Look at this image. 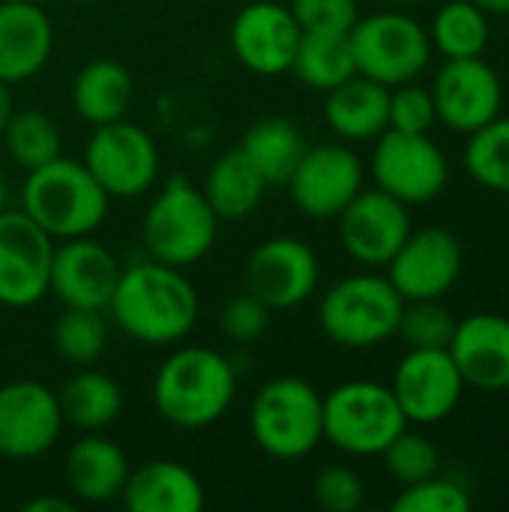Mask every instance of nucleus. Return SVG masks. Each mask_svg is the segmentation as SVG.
Returning a JSON list of instances; mask_svg holds the SVG:
<instances>
[{"instance_id": "8", "label": "nucleus", "mask_w": 509, "mask_h": 512, "mask_svg": "<svg viewBox=\"0 0 509 512\" xmlns=\"http://www.w3.org/2000/svg\"><path fill=\"white\" fill-rule=\"evenodd\" d=\"M348 36L357 75H366L384 87L417 81L432 60L429 27L408 12L387 9L357 18Z\"/></svg>"}, {"instance_id": "20", "label": "nucleus", "mask_w": 509, "mask_h": 512, "mask_svg": "<svg viewBox=\"0 0 509 512\" xmlns=\"http://www.w3.org/2000/svg\"><path fill=\"white\" fill-rule=\"evenodd\" d=\"M120 273L123 267L114 258V252L93 240V234L60 240V246L54 243L48 294H54L63 306L105 312L114 297Z\"/></svg>"}, {"instance_id": "43", "label": "nucleus", "mask_w": 509, "mask_h": 512, "mask_svg": "<svg viewBox=\"0 0 509 512\" xmlns=\"http://www.w3.org/2000/svg\"><path fill=\"white\" fill-rule=\"evenodd\" d=\"M12 111H15L12 87L0 81V138H3V129H6V123H9V117H12Z\"/></svg>"}, {"instance_id": "21", "label": "nucleus", "mask_w": 509, "mask_h": 512, "mask_svg": "<svg viewBox=\"0 0 509 512\" xmlns=\"http://www.w3.org/2000/svg\"><path fill=\"white\" fill-rule=\"evenodd\" d=\"M465 387L480 393L509 390V318L498 312H474L456 321L447 345Z\"/></svg>"}, {"instance_id": "1", "label": "nucleus", "mask_w": 509, "mask_h": 512, "mask_svg": "<svg viewBox=\"0 0 509 512\" xmlns=\"http://www.w3.org/2000/svg\"><path fill=\"white\" fill-rule=\"evenodd\" d=\"M105 312L129 339L165 348L192 333L201 300L195 282L180 267L147 258L123 267Z\"/></svg>"}, {"instance_id": "24", "label": "nucleus", "mask_w": 509, "mask_h": 512, "mask_svg": "<svg viewBox=\"0 0 509 512\" xmlns=\"http://www.w3.org/2000/svg\"><path fill=\"white\" fill-rule=\"evenodd\" d=\"M132 465L120 444L102 438L99 432H84L75 441L63 462V477L69 492L84 504H108L117 501Z\"/></svg>"}, {"instance_id": "17", "label": "nucleus", "mask_w": 509, "mask_h": 512, "mask_svg": "<svg viewBox=\"0 0 509 512\" xmlns=\"http://www.w3.org/2000/svg\"><path fill=\"white\" fill-rule=\"evenodd\" d=\"M339 243L363 267H387L390 258L402 249L411 228V213L402 201L384 189H360L354 201L336 216Z\"/></svg>"}, {"instance_id": "4", "label": "nucleus", "mask_w": 509, "mask_h": 512, "mask_svg": "<svg viewBox=\"0 0 509 512\" xmlns=\"http://www.w3.org/2000/svg\"><path fill=\"white\" fill-rule=\"evenodd\" d=\"M219 237V216L207 204L201 186L186 174L171 177L147 204L141 219V243L153 261L192 267L210 255Z\"/></svg>"}, {"instance_id": "26", "label": "nucleus", "mask_w": 509, "mask_h": 512, "mask_svg": "<svg viewBox=\"0 0 509 512\" xmlns=\"http://www.w3.org/2000/svg\"><path fill=\"white\" fill-rule=\"evenodd\" d=\"M69 96L75 114L84 123L102 126V123L123 120L129 114L135 99V81L123 63L111 57H96L75 72Z\"/></svg>"}, {"instance_id": "22", "label": "nucleus", "mask_w": 509, "mask_h": 512, "mask_svg": "<svg viewBox=\"0 0 509 512\" xmlns=\"http://www.w3.org/2000/svg\"><path fill=\"white\" fill-rule=\"evenodd\" d=\"M54 51V24L39 3L0 0V81L36 78Z\"/></svg>"}, {"instance_id": "29", "label": "nucleus", "mask_w": 509, "mask_h": 512, "mask_svg": "<svg viewBox=\"0 0 509 512\" xmlns=\"http://www.w3.org/2000/svg\"><path fill=\"white\" fill-rule=\"evenodd\" d=\"M240 150L261 171L267 186H285L306 150V138L294 120L270 114V117L255 120L246 129Z\"/></svg>"}, {"instance_id": "28", "label": "nucleus", "mask_w": 509, "mask_h": 512, "mask_svg": "<svg viewBox=\"0 0 509 512\" xmlns=\"http://www.w3.org/2000/svg\"><path fill=\"white\" fill-rule=\"evenodd\" d=\"M57 402L63 423L81 432H102L123 414L120 384L99 369H81L66 378V384L57 390Z\"/></svg>"}, {"instance_id": "2", "label": "nucleus", "mask_w": 509, "mask_h": 512, "mask_svg": "<svg viewBox=\"0 0 509 512\" xmlns=\"http://www.w3.org/2000/svg\"><path fill=\"white\" fill-rule=\"evenodd\" d=\"M237 396L234 363L204 345H183L171 351L153 378V408L156 414L186 432L207 429L219 423Z\"/></svg>"}, {"instance_id": "10", "label": "nucleus", "mask_w": 509, "mask_h": 512, "mask_svg": "<svg viewBox=\"0 0 509 512\" xmlns=\"http://www.w3.org/2000/svg\"><path fill=\"white\" fill-rule=\"evenodd\" d=\"M369 168L375 186L405 207L435 201L450 183V162L429 132H381Z\"/></svg>"}, {"instance_id": "33", "label": "nucleus", "mask_w": 509, "mask_h": 512, "mask_svg": "<svg viewBox=\"0 0 509 512\" xmlns=\"http://www.w3.org/2000/svg\"><path fill=\"white\" fill-rule=\"evenodd\" d=\"M54 351L69 366H90L108 348V318L102 309L63 306L51 330Z\"/></svg>"}, {"instance_id": "23", "label": "nucleus", "mask_w": 509, "mask_h": 512, "mask_svg": "<svg viewBox=\"0 0 509 512\" xmlns=\"http://www.w3.org/2000/svg\"><path fill=\"white\" fill-rule=\"evenodd\" d=\"M120 501L129 512H201L207 507V489L192 468L153 459L129 471Z\"/></svg>"}, {"instance_id": "25", "label": "nucleus", "mask_w": 509, "mask_h": 512, "mask_svg": "<svg viewBox=\"0 0 509 512\" xmlns=\"http://www.w3.org/2000/svg\"><path fill=\"white\" fill-rule=\"evenodd\" d=\"M324 120L342 141H375L390 129V87L354 75L327 90Z\"/></svg>"}, {"instance_id": "45", "label": "nucleus", "mask_w": 509, "mask_h": 512, "mask_svg": "<svg viewBox=\"0 0 509 512\" xmlns=\"http://www.w3.org/2000/svg\"><path fill=\"white\" fill-rule=\"evenodd\" d=\"M6 210V180H3V174H0V213Z\"/></svg>"}, {"instance_id": "47", "label": "nucleus", "mask_w": 509, "mask_h": 512, "mask_svg": "<svg viewBox=\"0 0 509 512\" xmlns=\"http://www.w3.org/2000/svg\"><path fill=\"white\" fill-rule=\"evenodd\" d=\"M15 3H39V6H42L45 0H15Z\"/></svg>"}, {"instance_id": "15", "label": "nucleus", "mask_w": 509, "mask_h": 512, "mask_svg": "<svg viewBox=\"0 0 509 512\" xmlns=\"http://www.w3.org/2000/svg\"><path fill=\"white\" fill-rule=\"evenodd\" d=\"M438 123L459 135H471L504 108V81L483 57L444 60L432 81Z\"/></svg>"}, {"instance_id": "6", "label": "nucleus", "mask_w": 509, "mask_h": 512, "mask_svg": "<svg viewBox=\"0 0 509 512\" xmlns=\"http://www.w3.org/2000/svg\"><path fill=\"white\" fill-rule=\"evenodd\" d=\"M405 297L387 276L354 273L327 288L318 303V321L330 342L366 351L378 348L399 333Z\"/></svg>"}, {"instance_id": "41", "label": "nucleus", "mask_w": 509, "mask_h": 512, "mask_svg": "<svg viewBox=\"0 0 509 512\" xmlns=\"http://www.w3.org/2000/svg\"><path fill=\"white\" fill-rule=\"evenodd\" d=\"M315 504L324 512H357L366 501V486L357 471L345 465H327L315 477Z\"/></svg>"}, {"instance_id": "14", "label": "nucleus", "mask_w": 509, "mask_h": 512, "mask_svg": "<svg viewBox=\"0 0 509 512\" xmlns=\"http://www.w3.org/2000/svg\"><path fill=\"white\" fill-rule=\"evenodd\" d=\"M366 168L348 144L306 147L288 177L291 201L309 219H336L363 189Z\"/></svg>"}, {"instance_id": "11", "label": "nucleus", "mask_w": 509, "mask_h": 512, "mask_svg": "<svg viewBox=\"0 0 509 512\" xmlns=\"http://www.w3.org/2000/svg\"><path fill=\"white\" fill-rule=\"evenodd\" d=\"M321 282L318 252L300 237L261 240L243 267V291L258 297L270 312L309 303Z\"/></svg>"}, {"instance_id": "34", "label": "nucleus", "mask_w": 509, "mask_h": 512, "mask_svg": "<svg viewBox=\"0 0 509 512\" xmlns=\"http://www.w3.org/2000/svg\"><path fill=\"white\" fill-rule=\"evenodd\" d=\"M465 168L483 189L509 195V117L498 114L468 135Z\"/></svg>"}, {"instance_id": "42", "label": "nucleus", "mask_w": 509, "mask_h": 512, "mask_svg": "<svg viewBox=\"0 0 509 512\" xmlns=\"http://www.w3.org/2000/svg\"><path fill=\"white\" fill-rule=\"evenodd\" d=\"M24 512H72L75 504L69 498H60V495H39V498H30L24 501Z\"/></svg>"}, {"instance_id": "7", "label": "nucleus", "mask_w": 509, "mask_h": 512, "mask_svg": "<svg viewBox=\"0 0 509 512\" xmlns=\"http://www.w3.org/2000/svg\"><path fill=\"white\" fill-rule=\"evenodd\" d=\"M408 420L387 384L345 381L324 396V441L345 456H381Z\"/></svg>"}, {"instance_id": "40", "label": "nucleus", "mask_w": 509, "mask_h": 512, "mask_svg": "<svg viewBox=\"0 0 509 512\" xmlns=\"http://www.w3.org/2000/svg\"><path fill=\"white\" fill-rule=\"evenodd\" d=\"M288 9L303 33H351L360 18L357 0H291Z\"/></svg>"}, {"instance_id": "32", "label": "nucleus", "mask_w": 509, "mask_h": 512, "mask_svg": "<svg viewBox=\"0 0 509 512\" xmlns=\"http://www.w3.org/2000/svg\"><path fill=\"white\" fill-rule=\"evenodd\" d=\"M0 144L6 147L9 159L24 171L42 168L51 159L63 156V132L57 120L36 108L12 111Z\"/></svg>"}, {"instance_id": "12", "label": "nucleus", "mask_w": 509, "mask_h": 512, "mask_svg": "<svg viewBox=\"0 0 509 512\" xmlns=\"http://www.w3.org/2000/svg\"><path fill=\"white\" fill-rule=\"evenodd\" d=\"M54 240L24 213H0V306L30 309L48 297Z\"/></svg>"}, {"instance_id": "38", "label": "nucleus", "mask_w": 509, "mask_h": 512, "mask_svg": "<svg viewBox=\"0 0 509 512\" xmlns=\"http://www.w3.org/2000/svg\"><path fill=\"white\" fill-rule=\"evenodd\" d=\"M435 123H438V111L429 87H420L417 81L390 87V129L432 132Z\"/></svg>"}, {"instance_id": "35", "label": "nucleus", "mask_w": 509, "mask_h": 512, "mask_svg": "<svg viewBox=\"0 0 509 512\" xmlns=\"http://www.w3.org/2000/svg\"><path fill=\"white\" fill-rule=\"evenodd\" d=\"M456 333V315L441 300H405L399 333L408 348H447Z\"/></svg>"}, {"instance_id": "3", "label": "nucleus", "mask_w": 509, "mask_h": 512, "mask_svg": "<svg viewBox=\"0 0 509 512\" xmlns=\"http://www.w3.org/2000/svg\"><path fill=\"white\" fill-rule=\"evenodd\" d=\"M108 207L111 198L87 165L66 156L27 171L21 186V210L51 240H72L99 231Z\"/></svg>"}, {"instance_id": "19", "label": "nucleus", "mask_w": 509, "mask_h": 512, "mask_svg": "<svg viewBox=\"0 0 509 512\" xmlns=\"http://www.w3.org/2000/svg\"><path fill=\"white\" fill-rule=\"evenodd\" d=\"M300 24L288 3L276 0H252L246 3L228 30V42L234 57L255 75H285L291 72L297 45H300Z\"/></svg>"}, {"instance_id": "44", "label": "nucleus", "mask_w": 509, "mask_h": 512, "mask_svg": "<svg viewBox=\"0 0 509 512\" xmlns=\"http://www.w3.org/2000/svg\"><path fill=\"white\" fill-rule=\"evenodd\" d=\"M489 15H509V0H474Z\"/></svg>"}, {"instance_id": "46", "label": "nucleus", "mask_w": 509, "mask_h": 512, "mask_svg": "<svg viewBox=\"0 0 509 512\" xmlns=\"http://www.w3.org/2000/svg\"><path fill=\"white\" fill-rule=\"evenodd\" d=\"M384 3H396V6H405V3H417V0H384Z\"/></svg>"}, {"instance_id": "48", "label": "nucleus", "mask_w": 509, "mask_h": 512, "mask_svg": "<svg viewBox=\"0 0 509 512\" xmlns=\"http://www.w3.org/2000/svg\"><path fill=\"white\" fill-rule=\"evenodd\" d=\"M72 3H96V0H72Z\"/></svg>"}, {"instance_id": "30", "label": "nucleus", "mask_w": 509, "mask_h": 512, "mask_svg": "<svg viewBox=\"0 0 509 512\" xmlns=\"http://www.w3.org/2000/svg\"><path fill=\"white\" fill-rule=\"evenodd\" d=\"M291 72L309 90H333L357 75L351 36L348 33H303Z\"/></svg>"}, {"instance_id": "31", "label": "nucleus", "mask_w": 509, "mask_h": 512, "mask_svg": "<svg viewBox=\"0 0 509 512\" xmlns=\"http://www.w3.org/2000/svg\"><path fill=\"white\" fill-rule=\"evenodd\" d=\"M489 18L474 0H447L429 24L432 51H441L444 60L483 57L492 39Z\"/></svg>"}, {"instance_id": "39", "label": "nucleus", "mask_w": 509, "mask_h": 512, "mask_svg": "<svg viewBox=\"0 0 509 512\" xmlns=\"http://www.w3.org/2000/svg\"><path fill=\"white\" fill-rule=\"evenodd\" d=\"M219 327H222V333H225L228 342H234V345H252V342H258L267 333V327H270V309L258 297H252L249 291H240V294H234L222 306Z\"/></svg>"}, {"instance_id": "5", "label": "nucleus", "mask_w": 509, "mask_h": 512, "mask_svg": "<svg viewBox=\"0 0 509 512\" xmlns=\"http://www.w3.org/2000/svg\"><path fill=\"white\" fill-rule=\"evenodd\" d=\"M249 432L270 459H306L324 441V396L297 375L273 378L252 399Z\"/></svg>"}, {"instance_id": "36", "label": "nucleus", "mask_w": 509, "mask_h": 512, "mask_svg": "<svg viewBox=\"0 0 509 512\" xmlns=\"http://www.w3.org/2000/svg\"><path fill=\"white\" fill-rule=\"evenodd\" d=\"M381 459H384L387 474L399 486L420 483V480L438 474V465H441L438 447L423 432H414V429H405L399 438H393L390 447L381 453Z\"/></svg>"}, {"instance_id": "27", "label": "nucleus", "mask_w": 509, "mask_h": 512, "mask_svg": "<svg viewBox=\"0 0 509 512\" xmlns=\"http://www.w3.org/2000/svg\"><path fill=\"white\" fill-rule=\"evenodd\" d=\"M267 180L261 177V171L249 162V156L240 147H231L225 153H219L207 174H204V198L213 207V213L219 216V222H237L252 216L264 195H267Z\"/></svg>"}, {"instance_id": "16", "label": "nucleus", "mask_w": 509, "mask_h": 512, "mask_svg": "<svg viewBox=\"0 0 509 512\" xmlns=\"http://www.w3.org/2000/svg\"><path fill=\"white\" fill-rule=\"evenodd\" d=\"M63 414L57 393L42 381H9L0 387V456L3 459H39L63 432Z\"/></svg>"}, {"instance_id": "37", "label": "nucleus", "mask_w": 509, "mask_h": 512, "mask_svg": "<svg viewBox=\"0 0 509 512\" xmlns=\"http://www.w3.org/2000/svg\"><path fill=\"white\" fill-rule=\"evenodd\" d=\"M474 507L471 492L450 477H426L420 483L402 486L393 501L396 512H468Z\"/></svg>"}, {"instance_id": "9", "label": "nucleus", "mask_w": 509, "mask_h": 512, "mask_svg": "<svg viewBox=\"0 0 509 512\" xmlns=\"http://www.w3.org/2000/svg\"><path fill=\"white\" fill-rule=\"evenodd\" d=\"M87 171L108 192V198H141L147 195L162 171L159 144L147 129L132 120H114L93 126L84 159Z\"/></svg>"}, {"instance_id": "18", "label": "nucleus", "mask_w": 509, "mask_h": 512, "mask_svg": "<svg viewBox=\"0 0 509 512\" xmlns=\"http://www.w3.org/2000/svg\"><path fill=\"white\" fill-rule=\"evenodd\" d=\"M465 267L462 243L447 228L411 231L402 249L387 264V279L405 300L447 297Z\"/></svg>"}, {"instance_id": "13", "label": "nucleus", "mask_w": 509, "mask_h": 512, "mask_svg": "<svg viewBox=\"0 0 509 512\" xmlns=\"http://www.w3.org/2000/svg\"><path fill=\"white\" fill-rule=\"evenodd\" d=\"M390 390L408 426H438L459 408L465 381L447 348H408Z\"/></svg>"}]
</instances>
